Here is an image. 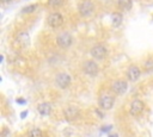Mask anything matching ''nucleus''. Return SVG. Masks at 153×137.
Masks as SVG:
<instances>
[{"label": "nucleus", "instance_id": "39448f33", "mask_svg": "<svg viewBox=\"0 0 153 137\" xmlns=\"http://www.w3.org/2000/svg\"><path fill=\"white\" fill-rule=\"evenodd\" d=\"M55 42H56V45L60 46L61 49H68L73 44V37L69 32L65 31V32H61L57 35Z\"/></svg>", "mask_w": 153, "mask_h": 137}, {"label": "nucleus", "instance_id": "dca6fc26", "mask_svg": "<svg viewBox=\"0 0 153 137\" xmlns=\"http://www.w3.org/2000/svg\"><path fill=\"white\" fill-rule=\"evenodd\" d=\"M37 7H38L37 4H30V5L25 6V7H23L22 11H20V13L22 14H31V13H33L37 10Z\"/></svg>", "mask_w": 153, "mask_h": 137}, {"label": "nucleus", "instance_id": "7ed1b4c3", "mask_svg": "<svg viewBox=\"0 0 153 137\" xmlns=\"http://www.w3.org/2000/svg\"><path fill=\"white\" fill-rule=\"evenodd\" d=\"M90 55L93 60L96 61H102L104 60L106 56H108V49L105 45L98 43V44H94L91 49H90Z\"/></svg>", "mask_w": 153, "mask_h": 137}, {"label": "nucleus", "instance_id": "6ab92c4d", "mask_svg": "<svg viewBox=\"0 0 153 137\" xmlns=\"http://www.w3.org/2000/svg\"><path fill=\"white\" fill-rule=\"evenodd\" d=\"M143 70H145V71H151V70H153V57H149V58H147V60L143 62Z\"/></svg>", "mask_w": 153, "mask_h": 137}, {"label": "nucleus", "instance_id": "f8f14e48", "mask_svg": "<svg viewBox=\"0 0 153 137\" xmlns=\"http://www.w3.org/2000/svg\"><path fill=\"white\" fill-rule=\"evenodd\" d=\"M37 111L41 116H49L53 111V106H51L50 102L44 101V102H41V104L37 105Z\"/></svg>", "mask_w": 153, "mask_h": 137}, {"label": "nucleus", "instance_id": "9b49d317", "mask_svg": "<svg viewBox=\"0 0 153 137\" xmlns=\"http://www.w3.org/2000/svg\"><path fill=\"white\" fill-rule=\"evenodd\" d=\"M140 76H141V69L139 66L131 64L128 67V69H127V80L128 81L135 82L140 79Z\"/></svg>", "mask_w": 153, "mask_h": 137}, {"label": "nucleus", "instance_id": "4468645a", "mask_svg": "<svg viewBox=\"0 0 153 137\" xmlns=\"http://www.w3.org/2000/svg\"><path fill=\"white\" fill-rule=\"evenodd\" d=\"M17 38H18V43L22 45H26L29 43V35L25 31H19L17 35Z\"/></svg>", "mask_w": 153, "mask_h": 137}, {"label": "nucleus", "instance_id": "aec40b11", "mask_svg": "<svg viewBox=\"0 0 153 137\" xmlns=\"http://www.w3.org/2000/svg\"><path fill=\"white\" fill-rule=\"evenodd\" d=\"M0 2H1L2 5H8L10 2H12V0H0Z\"/></svg>", "mask_w": 153, "mask_h": 137}, {"label": "nucleus", "instance_id": "2eb2a0df", "mask_svg": "<svg viewBox=\"0 0 153 137\" xmlns=\"http://www.w3.org/2000/svg\"><path fill=\"white\" fill-rule=\"evenodd\" d=\"M122 20H123V15H122V13H118V12L114 13L112 17H111V23H112V25L115 27L120 26L122 24Z\"/></svg>", "mask_w": 153, "mask_h": 137}, {"label": "nucleus", "instance_id": "1a4fd4ad", "mask_svg": "<svg viewBox=\"0 0 153 137\" xmlns=\"http://www.w3.org/2000/svg\"><path fill=\"white\" fill-rule=\"evenodd\" d=\"M127 88H128V82L127 80H123V79H117L115 80L111 86H110V89L112 93L117 94V95H122L127 92Z\"/></svg>", "mask_w": 153, "mask_h": 137}, {"label": "nucleus", "instance_id": "423d86ee", "mask_svg": "<svg viewBox=\"0 0 153 137\" xmlns=\"http://www.w3.org/2000/svg\"><path fill=\"white\" fill-rule=\"evenodd\" d=\"M63 118L67 120V122H74L76 119L80 118V108L76 107V106H73V105H69V106H66L63 108Z\"/></svg>", "mask_w": 153, "mask_h": 137}, {"label": "nucleus", "instance_id": "20e7f679", "mask_svg": "<svg viewBox=\"0 0 153 137\" xmlns=\"http://www.w3.org/2000/svg\"><path fill=\"white\" fill-rule=\"evenodd\" d=\"M81 70L84 74L88 76H96L99 71V67L96 62V60H86L81 64Z\"/></svg>", "mask_w": 153, "mask_h": 137}, {"label": "nucleus", "instance_id": "f3484780", "mask_svg": "<svg viewBox=\"0 0 153 137\" xmlns=\"http://www.w3.org/2000/svg\"><path fill=\"white\" fill-rule=\"evenodd\" d=\"M47 4L51 8H60L65 5V0H48Z\"/></svg>", "mask_w": 153, "mask_h": 137}, {"label": "nucleus", "instance_id": "a211bd4d", "mask_svg": "<svg viewBox=\"0 0 153 137\" xmlns=\"http://www.w3.org/2000/svg\"><path fill=\"white\" fill-rule=\"evenodd\" d=\"M26 135L27 136H33V137H41V136H44V132L38 127H33V129L29 130L26 132Z\"/></svg>", "mask_w": 153, "mask_h": 137}, {"label": "nucleus", "instance_id": "0eeeda50", "mask_svg": "<svg viewBox=\"0 0 153 137\" xmlns=\"http://www.w3.org/2000/svg\"><path fill=\"white\" fill-rule=\"evenodd\" d=\"M115 104V99L111 94H108V93H104L102 95H99L98 98V105L99 107L103 110V111H109L112 108Z\"/></svg>", "mask_w": 153, "mask_h": 137}, {"label": "nucleus", "instance_id": "ddd939ff", "mask_svg": "<svg viewBox=\"0 0 153 137\" xmlns=\"http://www.w3.org/2000/svg\"><path fill=\"white\" fill-rule=\"evenodd\" d=\"M116 6L120 11L122 12H127L133 6V0H117L116 1Z\"/></svg>", "mask_w": 153, "mask_h": 137}, {"label": "nucleus", "instance_id": "f257e3e1", "mask_svg": "<svg viewBox=\"0 0 153 137\" xmlns=\"http://www.w3.org/2000/svg\"><path fill=\"white\" fill-rule=\"evenodd\" d=\"M47 24L51 29H60L65 24V17L62 15L61 12L54 11V12L49 13V15L47 17Z\"/></svg>", "mask_w": 153, "mask_h": 137}, {"label": "nucleus", "instance_id": "f03ea898", "mask_svg": "<svg viewBox=\"0 0 153 137\" xmlns=\"http://www.w3.org/2000/svg\"><path fill=\"white\" fill-rule=\"evenodd\" d=\"M94 2L92 0H80L78 4V12L81 17L87 18L94 12Z\"/></svg>", "mask_w": 153, "mask_h": 137}, {"label": "nucleus", "instance_id": "6e6552de", "mask_svg": "<svg viewBox=\"0 0 153 137\" xmlns=\"http://www.w3.org/2000/svg\"><path fill=\"white\" fill-rule=\"evenodd\" d=\"M72 83V76L67 73H59L55 76V85L60 89H66L71 86Z\"/></svg>", "mask_w": 153, "mask_h": 137}, {"label": "nucleus", "instance_id": "9d476101", "mask_svg": "<svg viewBox=\"0 0 153 137\" xmlns=\"http://www.w3.org/2000/svg\"><path fill=\"white\" fill-rule=\"evenodd\" d=\"M145 110V104L142 100L140 99H135L130 102V106H129V113L133 116V117H137L140 116Z\"/></svg>", "mask_w": 153, "mask_h": 137}]
</instances>
